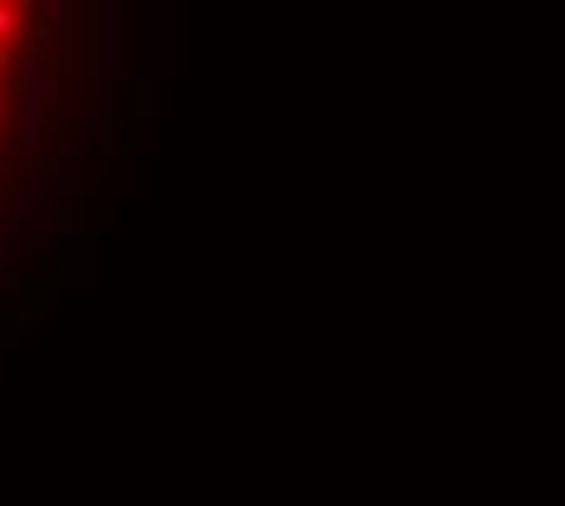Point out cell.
Instances as JSON below:
<instances>
[{
  "label": "cell",
  "mask_w": 565,
  "mask_h": 506,
  "mask_svg": "<svg viewBox=\"0 0 565 506\" xmlns=\"http://www.w3.org/2000/svg\"><path fill=\"white\" fill-rule=\"evenodd\" d=\"M15 30V10L10 5H0V35H10Z\"/></svg>",
  "instance_id": "obj_1"
}]
</instances>
